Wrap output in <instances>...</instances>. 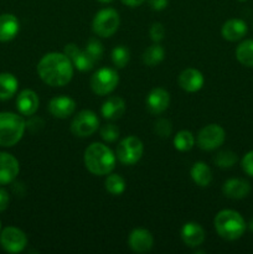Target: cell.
I'll list each match as a JSON object with an SVG mask.
<instances>
[{
  "label": "cell",
  "mask_w": 253,
  "mask_h": 254,
  "mask_svg": "<svg viewBox=\"0 0 253 254\" xmlns=\"http://www.w3.org/2000/svg\"><path fill=\"white\" fill-rule=\"evenodd\" d=\"M40 78L51 87H63L72 79L73 64L64 54L50 52L46 54L37 64Z\"/></svg>",
  "instance_id": "obj_1"
},
{
  "label": "cell",
  "mask_w": 253,
  "mask_h": 254,
  "mask_svg": "<svg viewBox=\"0 0 253 254\" xmlns=\"http://www.w3.org/2000/svg\"><path fill=\"white\" fill-rule=\"evenodd\" d=\"M87 170L97 176L108 175L116 166V155L107 145L93 143L86 149L83 156Z\"/></svg>",
  "instance_id": "obj_2"
},
{
  "label": "cell",
  "mask_w": 253,
  "mask_h": 254,
  "mask_svg": "<svg viewBox=\"0 0 253 254\" xmlns=\"http://www.w3.org/2000/svg\"><path fill=\"white\" fill-rule=\"evenodd\" d=\"M215 230L221 238L236 241L243 236L246 222L242 216L233 210H222L215 217Z\"/></svg>",
  "instance_id": "obj_3"
},
{
  "label": "cell",
  "mask_w": 253,
  "mask_h": 254,
  "mask_svg": "<svg viewBox=\"0 0 253 254\" xmlns=\"http://www.w3.org/2000/svg\"><path fill=\"white\" fill-rule=\"evenodd\" d=\"M26 123L22 117L10 112L0 113V145L12 146L24 135Z\"/></svg>",
  "instance_id": "obj_4"
},
{
  "label": "cell",
  "mask_w": 253,
  "mask_h": 254,
  "mask_svg": "<svg viewBox=\"0 0 253 254\" xmlns=\"http://www.w3.org/2000/svg\"><path fill=\"white\" fill-rule=\"evenodd\" d=\"M119 14L114 9L107 7L102 9L94 15L92 29L96 35L101 37H111L117 32L119 27Z\"/></svg>",
  "instance_id": "obj_5"
},
{
  "label": "cell",
  "mask_w": 253,
  "mask_h": 254,
  "mask_svg": "<svg viewBox=\"0 0 253 254\" xmlns=\"http://www.w3.org/2000/svg\"><path fill=\"white\" fill-rule=\"evenodd\" d=\"M144 153L143 143L136 136L130 135L124 138L117 146V159L123 165H134L140 160Z\"/></svg>",
  "instance_id": "obj_6"
},
{
  "label": "cell",
  "mask_w": 253,
  "mask_h": 254,
  "mask_svg": "<svg viewBox=\"0 0 253 254\" xmlns=\"http://www.w3.org/2000/svg\"><path fill=\"white\" fill-rule=\"evenodd\" d=\"M119 83V76L116 69L103 67L94 72L91 78V88L98 96L112 93Z\"/></svg>",
  "instance_id": "obj_7"
},
{
  "label": "cell",
  "mask_w": 253,
  "mask_h": 254,
  "mask_svg": "<svg viewBox=\"0 0 253 254\" xmlns=\"http://www.w3.org/2000/svg\"><path fill=\"white\" fill-rule=\"evenodd\" d=\"M98 127L99 119L97 114L88 109H84L73 118L71 123V131L73 135L79 136V138H87L97 131Z\"/></svg>",
  "instance_id": "obj_8"
},
{
  "label": "cell",
  "mask_w": 253,
  "mask_h": 254,
  "mask_svg": "<svg viewBox=\"0 0 253 254\" xmlns=\"http://www.w3.org/2000/svg\"><path fill=\"white\" fill-rule=\"evenodd\" d=\"M226 138V133L218 124H208L203 127L197 135V144L202 150H215L220 148Z\"/></svg>",
  "instance_id": "obj_9"
},
{
  "label": "cell",
  "mask_w": 253,
  "mask_h": 254,
  "mask_svg": "<svg viewBox=\"0 0 253 254\" xmlns=\"http://www.w3.org/2000/svg\"><path fill=\"white\" fill-rule=\"evenodd\" d=\"M0 245L6 252L20 253L27 245V237L16 227H6L0 233Z\"/></svg>",
  "instance_id": "obj_10"
},
{
  "label": "cell",
  "mask_w": 253,
  "mask_h": 254,
  "mask_svg": "<svg viewBox=\"0 0 253 254\" xmlns=\"http://www.w3.org/2000/svg\"><path fill=\"white\" fill-rule=\"evenodd\" d=\"M63 51V54L71 60L72 64H73L78 71H91V69L93 68L94 64H96L94 60L92 59L86 51L79 50L74 44H67L66 46H64Z\"/></svg>",
  "instance_id": "obj_11"
},
{
  "label": "cell",
  "mask_w": 253,
  "mask_h": 254,
  "mask_svg": "<svg viewBox=\"0 0 253 254\" xmlns=\"http://www.w3.org/2000/svg\"><path fill=\"white\" fill-rule=\"evenodd\" d=\"M154 238L148 230L135 228L130 232L128 238V245L130 250L135 253H146L151 250Z\"/></svg>",
  "instance_id": "obj_12"
},
{
  "label": "cell",
  "mask_w": 253,
  "mask_h": 254,
  "mask_svg": "<svg viewBox=\"0 0 253 254\" xmlns=\"http://www.w3.org/2000/svg\"><path fill=\"white\" fill-rule=\"evenodd\" d=\"M49 111L55 118L66 119L76 111V102L67 96L54 97L49 103Z\"/></svg>",
  "instance_id": "obj_13"
},
{
  "label": "cell",
  "mask_w": 253,
  "mask_h": 254,
  "mask_svg": "<svg viewBox=\"0 0 253 254\" xmlns=\"http://www.w3.org/2000/svg\"><path fill=\"white\" fill-rule=\"evenodd\" d=\"M169 103H170V96H169L168 91L160 88V87L151 89L145 101L146 109L151 114H161L163 112H165L168 109Z\"/></svg>",
  "instance_id": "obj_14"
},
{
  "label": "cell",
  "mask_w": 253,
  "mask_h": 254,
  "mask_svg": "<svg viewBox=\"0 0 253 254\" xmlns=\"http://www.w3.org/2000/svg\"><path fill=\"white\" fill-rule=\"evenodd\" d=\"M19 161L7 153H0V185H7L19 174Z\"/></svg>",
  "instance_id": "obj_15"
},
{
  "label": "cell",
  "mask_w": 253,
  "mask_h": 254,
  "mask_svg": "<svg viewBox=\"0 0 253 254\" xmlns=\"http://www.w3.org/2000/svg\"><path fill=\"white\" fill-rule=\"evenodd\" d=\"M203 79L202 73L196 68H186L179 76V84L181 88L186 92H197L202 88L203 86Z\"/></svg>",
  "instance_id": "obj_16"
},
{
  "label": "cell",
  "mask_w": 253,
  "mask_h": 254,
  "mask_svg": "<svg viewBox=\"0 0 253 254\" xmlns=\"http://www.w3.org/2000/svg\"><path fill=\"white\" fill-rule=\"evenodd\" d=\"M181 238L188 247H198L205 241V231L198 223H185L181 228Z\"/></svg>",
  "instance_id": "obj_17"
},
{
  "label": "cell",
  "mask_w": 253,
  "mask_h": 254,
  "mask_svg": "<svg viewBox=\"0 0 253 254\" xmlns=\"http://www.w3.org/2000/svg\"><path fill=\"white\" fill-rule=\"evenodd\" d=\"M251 191V185L243 179H230L222 186V192L226 197L232 200H241L248 196Z\"/></svg>",
  "instance_id": "obj_18"
},
{
  "label": "cell",
  "mask_w": 253,
  "mask_h": 254,
  "mask_svg": "<svg viewBox=\"0 0 253 254\" xmlns=\"http://www.w3.org/2000/svg\"><path fill=\"white\" fill-rule=\"evenodd\" d=\"M248 31L247 24L241 19H230L223 24L221 29L222 37L227 41L235 42L240 41L241 39L246 36Z\"/></svg>",
  "instance_id": "obj_19"
},
{
  "label": "cell",
  "mask_w": 253,
  "mask_h": 254,
  "mask_svg": "<svg viewBox=\"0 0 253 254\" xmlns=\"http://www.w3.org/2000/svg\"><path fill=\"white\" fill-rule=\"evenodd\" d=\"M16 107L22 116H32L39 108V97L31 89H24L17 96Z\"/></svg>",
  "instance_id": "obj_20"
},
{
  "label": "cell",
  "mask_w": 253,
  "mask_h": 254,
  "mask_svg": "<svg viewBox=\"0 0 253 254\" xmlns=\"http://www.w3.org/2000/svg\"><path fill=\"white\" fill-rule=\"evenodd\" d=\"M101 113L103 118L109 119V121H117L126 113V103L121 97L112 96L107 98V101L103 103Z\"/></svg>",
  "instance_id": "obj_21"
},
{
  "label": "cell",
  "mask_w": 253,
  "mask_h": 254,
  "mask_svg": "<svg viewBox=\"0 0 253 254\" xmlns=\"http://www.w3.org/2000/svg\"><path fill=\"white\" fill-rule=\"evenodd\" d=\"M20 29L19 20L12 14L0 15V41L6 42L15 39Z\"/></svg>",
  "instance_id": "obj_22"
},
{
  "label": "cell",
  "mask_w": 253,
  "mask_h": 254,
  "mask_svg": "<svg viewBox=\"0 0 253 254\" xmlns=\"http://www.w3.org/2000/svg\"><path fill=\"white\" fill-rule=\"evenodd\" d=\"M191 179L193 180V183L196 185L201 186V188H206L211 184L212 181V171L208 168V165H206L202 161H198V163L193 164V166L191 168Z\"/></svg>",
  "instance_id": "obj_23"
},
{
  "label": "cell",
  "mask_w": 253,
  "mask_h": 254,
  "mask_svg": "<svg viewBox=\"0 0 253 254\" xmlns=\"http://www.w3.org/2000/svg\"><path fill=\"white\" fill-rule=\"evenodd\" d=\"M19 82L11 73H0V101L10 99L17 91Z\"/></svg>",
  "instance_id": "obj_24"
},
{
  "label": "cell",
  "mask_w": 253,
  "mask_h": 254,
  "mask_svg": "<svg viewBox=\"0 0 253 254\" xmlns=\"http://www.w3.org/2000/svg\"><path fill=\"white\" fill-rule=\"evenodd\" d=\"M236 59L246 67H253V40L241 42L236 49Z\"/></svg>",
  "instance_id": "obj_25"
},
{
  "label": "cell",
  "mask_w": 253,
  "mask_h": 254,
  "mask_svg": "<svg viewBox=\"0 0 253 254\" xmlns=\"http://www.w3.org/2000/svg\"><path fill=\"white\" fill-rule=\"evenodd\" d=\"M165 56V51L160 45L155 44L149 46L143 54V62L149 67H155L156 64H160Z\"/></svg>",
  "instance_id": "obj_26"
},
{
  "label": "cell",
  "mask_w": 253,
  "mask_h": 254,
  "mask_svg": "<svg viewBox=\"0 0 253 254\" xmlns=\"http://www.w3.org/2000/svg\"><path fill=\"white\" fill-rule=\"evenodd\" d=\"M195 144V138L189 130H180L174 138V146L179 151H189Z\"/></svg>",
  "instance_id": "obj_27"
},
{
  "label": "cell",
  "mask_w": 253,
  "mask_h": 254,
  "mask_svg": "<svg viewBox=\"0 0 253 254\" xmlns=\"http://www.w3.org/2000/svg\"><path fill=\"white\" fill-rule=\"evenodd\" d=\"M104 185H106V190L108 191L111 195L114 196L122 195V193L124 192V190H126V181H124V179L122 178L121 175H118V174H112V175H109L108 178L106 179Z\"/></svg>",
  "instance_id": "obj_28"
},
{
  "label": "cell",
  "mask_w": 253,
  "mask_h": 254,
  "mask_svg": "<svg viewBox=\"0 0 253 254\" xmlns=\"http://www.w3.org/2000/svg\"><path fill=\"white\" fill-rule=\"evenodd\" d=\"M130 60V52L126 47L117 46L112 51V62L117 68H124Z\"/></svg>",
  "instance_id": "obj_29"
},
{
  "label": "cell",
  "mask_w": 253,
  "mask_h": 254,
  "mask_svg": "<svg viewBox=\"0 0 253 254\" xmlns=\"http://www.w3.org/2000/svg\"><path fill=\"white\" fill-rule=\"evenodd\" d=\"M215 163L221 169H230L237 163V155L231 150H222L216 155Z\"/></svg>",
  "instance_id": "obj_30"
},
{
  "label": "cell",
  "mask_w": 253,
  "mask_h": 254,
  "mask_svg": "<svg viewBox=\"0 0 253 254\" xmlns=\"http://www.w3.org/2000/svg\"><path fill=\"white\" fill-rule=\"evenodd\" d=\"M84 51L94 60V62H98L103 56V45L99 40L97 39H89L88 42L86 44V49Z\"/></svg>",
  "instance_id": "obj_31"
},
{
  "label": "cell",
  "mask_w": 253,
  "mask_h": 254,
  "mask_svg": "<svg viewBox=\"0 0 253 254\" xmlns=\"http://www.w3.org/2000/svg\"><path fill=\"white\" fill-rule=\"evenodd\" d=\"M154 130L158 134L160 138H169L173 130V126H171L170 121L165 118H159L154 124Z\"/></svg>",
  "instance_id": "obj_32"
},
{
  "label": "cell",
  "mask_w": 253,
  "mask_h": 254,
  "mask_svg": "<svg viewBox=\"0 0 253 254\" xmlns=\"http://www.w3.org/2000/svg\"><path fill=\"white\" fill-rule=\"evenodd\" d=\"M101 136L104 141L113 143L119 136L118 127L114 126V124H106L101 128Z\"/></svg>",
  "instance_id": "obj_33"
},
{
  "label": "cell",
  "mask_w": 253,
  "mask_h": 254,
  "mask_svg": "<svg viewBox=\"0 0 253 254\" xmlns=\"http://www.w3.org/2000/svg\"><path fill=\"white\" fill-rule=\"evenodd\" d=\"M149 35H150V39L154 42H160L165 36V27L160 22H155V24L151 25Z\"/></svg>",
  "instance_id": "obj_34"
},
{
  "label": "cell",
  "mask_w": 253,
  "mask_h": 254,
  "mask_svg": "<svg viewBox=\"0 0 253 254\" xmlns=\"http://www.w3.org/2000/svg\"><path fill=\"white\" fill-rule=\"evenodd\" d=\"M241 165H242L243 171H245L247 175H250L251 178H253V150L248 151V153L243 156L242 161H241Z\"/></svg>",
  "instance_id": "obj_35"
},
{
  "label": "cell",
  "mask_w": 253,
  "mask_h": 254,
  "mask_svg": "<svg viewBox=\"0 0 253 254\" xmlns=\"http://www.w3.org/2000/svg\"><path fill=\"white\" fill-rule=\"evenodd\" d=\"M169 4V0H149V5L155 11H161L165 9Z\"/></svg>",
  "instance_id": "obj_36"
},
{
  "label": "cell",
  "mask_w": 253,
  "mask_h": 254,
  "mask_svg": "<svg viewBox=\"0 0 253 254\" xmlns=\"http://www.w3.org/2000/svg\"><path fill=\"white\" fill-rule=\"evenodd\" d=\"M9 193L4 190V189H0V212L5 211L9 206Z\"/></svg>",
  "instance_id": "obj_37"
},
{
  "label": "cell",
  "mask_w": 253,
  "mask_h": 254,
  "mask_svg": "<svg viewBox=\"0 0 253 254\" xmlns=\"http://www.w3.org/2000/svg\"><path fill=\"white\" fill-rule=\"evenodd\" d=\"M144 1H145V0H122V2H123L124 5H126V6H130V7L139 6V5L143 4Z\"/></svg>",
  "instance_id": "obj_38"
},
{
  "label": "cell",
  "mask_w": 253,
  "mask_h": 254,
  "mask_svg": "<svg viewBox=\"0 0 253 254\" xmlns=\"http://www.w3.org/2000/svg\"><path fill=\"white\" fill-rule=\"evenodd\" d=\"M250 230L253 232V220L251 221V223H250Z\"/></svg>",
  "instance_id": "obj_39"
},
{
  "label": "cell",
  "mask_w": 253,
  "mask_h": 254,
  "mask_svg": "<svg viewBox=\"0 0 253 254\" xmlns=\"http://www.w3.org/2000/svg\"><path fill=\"white\" fill-rule=\"evenodd\" d=\"M99 2H111L112 0H98Z\"/></svg>",
  "instance_id": "obj_40"
},
{
  "label": "cell",
  "mask_w": 253,
  "mask_h": 254,
  "mask_svg": "<svg viewBox=\"0 0 253 254\" xmlns=\"http://www.w3.org/2000/svg\"><path fill=\"white\" fill-rule=\"evenodd\" d=\"M238 1H247V0H238Z\"/></svg>",
  "instance_id": "obj_41"
},
{
  "label": "cell",
  "mask_w": 253,
  "mask_h": 254,
  "mask_svg": "<svg viewBox=\"0 0 253 254\" xmlns=\"http://www.w3.org/2000/svg\"><path fill=\"white\" fill-rule=\"evenodd\" d=\"M0 230H1V223H0Z\"/></svg>",
  "instance_id": "obj_42"
}]
</instances>
